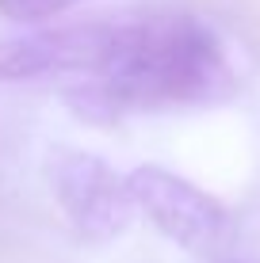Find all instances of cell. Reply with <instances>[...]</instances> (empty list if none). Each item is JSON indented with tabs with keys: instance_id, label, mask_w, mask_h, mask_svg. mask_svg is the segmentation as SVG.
<instances>
[{
	"instance_id": "6da1fadb",
	"label": "cell",
	"mask_w": 260,
	"mask_h": 263,
	"mask_svg": "<svg viewBox=\"0 0 260 263\" xmlns=\"http://www.w3.org/2000/svg\"><path fill=\"white\" fill-rule=\"evenodd\" d=\"M96 84L69 99L88 119H115L119 111L207 107L237 92V72L218 34L199 15L176 8L115 15L111 46L96 69Z\"/></svg>"
},
{
	"instance_id": "7a4b0ae2",
	"label": "cell",
	"mask_w": 260,
	"mask_h": 263,
	"mask_svg": "<svg viewBox=\"0 0 260 263\" xmlns=\"http://www.w3.org/2000/svg\"><path fill=\"white\" fill-rule=\"evenodd\" d=\"M127 187L134 198V210L146 214L180 248L211 256L230 240L226 206L214 195H207L203 187H195L192 179L176 176L168 168H157V164H142L127 176Z\"/></svg>"
},
{
	"instance_id": "3957f363",
	"label": "cell",
	"mask_w": 260,
	"mask_h": 263,
	"mask_svg": "<svg viewBox=\"0 0 260 263\" xmlns=\"http://www.w3.org/2000/svg\"><path fill=\"white\" fill-rule=\"evenodd\" d=\"M50 183L69 225L84 240H115L134 217L127 176H119L96 153L58 149L50 157Z\"/></svg>"
},
{
	"instance_id": "277c9868",
	"label": "cell",
	"mask_w": 260,
	"mask_h": 263,
	"mask_svg": "<svg viewBox=\"0 0 260 263\" xmlns=\"http://www.w3.org/2000/svg\"><path fill=\"white\" fill-rule=\"evenodd\" d=\"M115 20H84L27 39L0 42V80H34L54 72H96L111 46Z\"/></svg>"
},
{
	"instance_id": "5b68a950",
	"label": "cell",
	"mask_w": 260,
	"mask_h": 263,
	"mask_svg": "<svg viewBox=\"0 0 260 263\" xmlns=\"http://www.w3.org/2000/svg\"><path fill=\"white\" fill-rule=\"evenodd\" d=\"M73 4H80V0H0V15L15 23H42L50 15L69 12Z\"/></svg>"
},
{
	"instance_id": "8992f818",
	"label": "cell",
	"mask_w": 260,
	"mask_h": 263,
	"mask_svg": "<svg viewBox=\"0 0 260 263\" xmlns=\"http://www.w3.org/2000/svg\"><path fill=\"white\" fill-rule=\"evenodd\" d=\"M199 4H214V8H218V4H222V0H199Z\"/></svg>"
}]
</instances>
